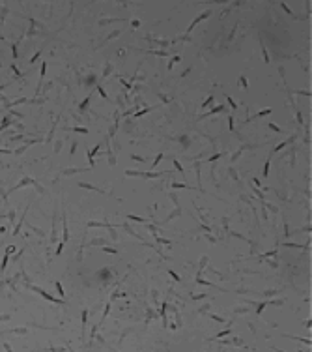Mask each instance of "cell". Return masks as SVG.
<instances>
[{"label":"cell","instance_id":"9c48e42d","mask_svg":"<svg viewBox=\"0 0 312 352\" xmlns=\"http://www.w3.org/2000/svg\"><path fill=\"white\" fill-rule=\"evenodd\" d=\"M97 90H99V94L103 96V98H107V94H105V90H103V88H101V86H97Z\"/></svg>","mask_w":312,"mask_h":352},{"label":"cell","instance_id":"5b68a950","mask_svg":"<svg viewBox=\"0 0 312 352\" xmlns=\"http://www.w3.org/2000/svg\"><path fill=\"white\" fill-rule=\"evenodd\" d=\"M174 167H176V169H178L180 172H183V169H181V165H180L178 161H176V159H174Z\"/></svg>","mask_w":312,"mask_h":352},{"label":"cell","instance_id":"3957f363","mask_svg":"<svg viewBox=\"0 0 312 352\" xmlns=\"http://www.w3.org/2000/svg\"><path fill=\"white\" fill-rule=\"evenodd\" d=\"M239 83H241V86H243V88H247V84H249V83H247V79H245V77H241V79H239Z\"/></svg>","mask_w":312,"mask_h":352},{"label":"cell","instance_id":"52a82bcc","mask_svg":"<svg viewBox=\"0 0 312 352\" xmlns=\"http://www.w3.org/2000/svg\"><path fill=\"white\" fill-rule=\"evenodd\" d=\"M228 333H230V330H224V332H221L217 337H224V335H228Z\"/></svg>","mask_w":312,"mask_h":352},{"label":"cell","instance_id":"5bb4252c","mask_svg":"<svg viewBox=\"0 0 312 352\" xmlns=\"http://www.w3.org/2000/svg\"><path fill=\"white\" fill-rule=\"evenodd\" d=\"M219 157H221V154H215L213 157H209V161H215V159H219Z\"/></svg>","mask_w":312,"mask_h":352},{"label":"cell","instance_id":"8992f818","mask_svg":"<svg viewBox=\"0 0 312 352\" xmlns=\"http://www.w3.org/2000/svg\"><path fill=\"white\" fill-rule=\"evenodd\" d=\"M56 289H58V294L64 296V290H62V285H60V283H56Z\"/></svg>","mask_w":312,"mask_h":352},{"label":"cell","instance_id":"8fae6325","mask_svg":"<svg viewBox=\"0 0 312 352\" xmlns=\"http://www.w3.org/2000/svg\"><path fill=\"white\" fill-rule=\"evenodd\" d=\"M269 127H271V129H275V131H280V127H277L275 124H269Z\"/></svg>","mask_w":312,"mask_h":352},{"label":"cell","instance_id":"277c9868","mask_svg":"<svg viewBox=\"0 0 312 352\" xmlns=\"http://www.w3.org/2000/svg\"><path fill=\"white\" fill-rule=\"evenodd\" d=\"M168 274H170V275H172V277H174V279H176V281H180V279H181V277H180V275H178V274H174V272H172V270H170V272H168Z\"/></svg>","mask_w":312,"mask_h":352},{"label":"cell","instance_id":"4fadbf2b","mask_svg":"<svg viewBox=\"0 0 312 352\" xmlns=\"http://www.w3.org/2000/svg\"><path fill=\"white\" fill-rule=\"evenodd\" d=\"M228 103H230V105H232V107H234V109H236V101H234V99H232V98H228Z\"/></svg>","mask_w":312,"mask_h":352},{"label":"cell","instance_id":"7c38bea8","mask_svg":"<svg viewBox=\"0 0 312 352\" xmlns=\"http://www.w3.org/2000/svg\"><path fill=\"white\" fill-rule=\"evenodd\" d=\"M211 101H213V98H207V99L204 101V107H206V105H209V103H211Z\"/></svg>","mask_w":312,"mask_h":352},{"label":"cell","instance_id":"6da1fadb","mask_svg":"<svg viewBox=\"0 0 312 352\" xmlns=\"http://www.w3.org/2000/svg\"><path fill=\"white\" fill-rule=\"evenodd\" d=\"M209 13H211V11H206V13H202V15H198V17L194 19V23H193V25H191V26H189V30H191V28H193V26L196 25V23H200V21H202V19H206V17H207V15H209Z\"/></svg>","mask_w":312,"mask_h":352},{"label":"cell","instance_id":"30bf717a","mask_svg":"<svg viewBox=\"0 0 312 352\" xmlns=\"http://www.w3.org/2000/svg\"><path fill=\"white\" fill-rule=\"evenodd\" d=\"M267 169H269V161L266 163V167H263V176H267Z\"/></svg>","mask_w":312,"mask_h":352},{"label":"cell","instance_id":"9a60e30c","mask_svg":"<svg viewBox=\"0 0 312 352\" xmlns=\"http://www.w3.org/2000/svg\"><path fill=\"white\" fill-rule=\"evenodd\" d=\"M275 350H277V352H284V350H278V348H275Z\"/></svg>","mask_w":312,"mask_h":352},{"label":"cell","instance_id":"ba28073f","mask_svg":"<svg viewBox=\"0 0 312 352\" xmlns=\"http://www.w3.org/2000/svg\"><path fill=\"white\" fill-rule=\"evenodd\" d=\"M228 122H230V129H232V131H234V118H232V116H230V118H228Z\"/></svg>","mask_w":312,"mask_h":352},{"label":"cell","instance_id":"7a4b0ae2","mask_svg":"<svg viewBox=\"0 0 312 352\" xmlns=\"http://www.w3.org/2000/svg\"><path fill=\"white\" fill-rule=\"evenodd\" d=\"M172 187H176V189H183V187H187V186H185V184H176V182H174Z\"/></svg>","mask_w":312,"mask_h":352}]
</instances>
